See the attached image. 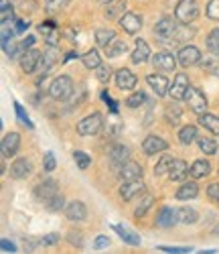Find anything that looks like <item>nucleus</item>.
Wrapping results in <instances>:
<instances>
[{
  "label": "nucleus",
  "instance_id": "4",
  "mask_svg": "<svg viewBox=\"0 0 219 254\" xmlns=\"http://www.w3.org/2000/svg\"><path fill=\"white\" fill-rule=\"evenodd\" d=\"M102 126H104V116L100 112H92L77 122V132L81 136H94L102 130Z\"/></svg>",
  "mask_w": 219,
  "mask_h": 254
},
{
  "label": "nucleus",
  "instance_id": "50",
  "mask_svg": "<svg viewBox=\"0 0 219 254\" xmlns=\"http://www.w3.org/2000/svg\"><path fill=\"white\" fill-rule=\"evenodd\" d=\"M159 250L168 252V254H187V252H191V248H187V246H159Z\"/></svg>",
  "mask_w": 219,
  "mask_h": 254
},
{
  "label": "nucleus",
  "instance_id": "45",
  "mask_svg": "<svg viewBox=\"0 0 219 254\" xmlns=\"http://www.w3.org/2000/svg\"><path fill=\"white\" fill-rule=\"evenodd\" d=\"M144 100H146V96L142 94V92H134L132 96H130L128 100H126V106H128V108H138V106H142L144 104Z\"/></svg>",
  "mask_w": 219,
  "mask_h": 254
},
{
  "label": "nucleus",
  "instance_id": "40",
  "mask_svg": "<svg viewBox=\"0 0 219 254\" xmlns=\"http://www.w3.org/2000/svg\"><path fill=\"white\" fill-rule=\"evenodd\" d=\"M69 2H71V0H45V10L53 14V12H59L63 8H67Z\"/></svg>",
  "mask_w": 219,
  "mask_h": 254
},
{
  "label": "nucleus",
  "instance_id": "54",
  "mask_svg": "<svg viewBox=\"0 0 219 254\" xmlns=\"http://www.w3.org/2000/svg\"><path fill=\"white\" fill-rule=\"evenodd\" d=\"M59 242V234H47V236H43L41 238V244L43 246H53Z\"/></svg>",
  "mask_w": 219,
  "mask_h": 254
},
{
  "label": "nucleus",
  "instance_id": "2",
  "mask_svg": "<svg viewBox=\"0 0 219 254\" xmlns=\"http://www.w3.org/2000/svg\"><path fill=\"white\" fill-rule=\"evenodd\" d=\"M73 94V79L69 75H59L51 81V86H49V96L53 100H69Z\"/></svg>",
  "mask_w": 219,
  "mask_h": 254
},
{
  "label": "nucleus",
  "instance_id": "19",
  "mask_svg": "<svg viewBox=\"0 0 219 254\" xmlns=\"http://www.w3.org/2000/svg\"><path fill=\"white\" fill-rule=\"evenodd\" d=\"M18 146H20V134L18 132H8L2 138V157H14L18 153Z\"/></svg>",
  "mask_w": 219,
  "mask_h": 254
},
{
  "label": "nucleus",
  "instance_id": "56",
  "mask_svg": "<svg viewBox=\"0 0 219 254\" xmlns=\"http://www.w3.org/2000/svg\"><path fill=\"white\" fill-rule=\"evenodd\" d=\"M35 41H37V39H35L33 35H29L27 39H23V41H20V47H23V51H27V49H31V47L35 45Z\"/></svg>",
  "mask_w": 219,
  "mask_h": 254
},
{
  "label": "nucleus",
  "instance_id": "51",
  "mask_svg": "<svg viewBox=\"0 0 219 254\" xmlns=\"http://www.w3.org/2000/svg\"><path fill=\"white\" fill-rule=\"evenodd\" d=\"M67 242L71 244V246H77V248H81L83 246V238H81V232H69L67 234Z\"/></svg>",
  "mask_w": 219,
  "mask_h": 254
},
{
  "label": "nucleus",
  "instance_id": "26",
  "mask_svg": "<svg viewBox=\"0 0 219 254\" xmlns=\"http://www.w3.org/2000/svg\"><path fill=\"white\" fill-rule=\"evenodd\" d=\"M199 195V185L195 181H189V183H183L179 189H177V199H195Z\"/></svg>",
  "mask_w": 219,
  "mask_h": 254
},
{
  "label": "nucleus",
  "instance_id": "11",
  "mask_svg": "<svg viewBox=\"0 0 219 254\" xmlns=\"http://www.w3.org/2000/svg\"><path fill=\"white\" fill-rule=\"evenodd\" d=\"M152 65H155V69L159 71H174V67H177V57H172V53H166V51H161L157 55H152Z\"/></svg>",
  "mask_w": 219,
  "mask_h": 254
},
{
  "label": "nucleus",
  "instance_id": "15",
  "mask_svg": "<svg viewBox=\"0 0 219 254\" xmlns=\"http://www.w3.org/2000/svg\"><path fill=\"white\" fill-rule=\"evenodd\" d=\"M146 83L150 86V90L155 92V96H159V98H163L168 90H170V86H168V79L164 77V75H155V73H150V75H146Z\"/></svg>",
  "mask_w": 219,
  "mask_h": 254
},
{
  "label": "nucleus",
  "instance_id": "33",
  "mask_svg": "<svg viewBox=\"0 0 219 254\" xmlns=\"http://www.w3.org/2000/svg\"><path fill=\"white\" fill-rule=\"evenodd\" d=\"M177 216H179V222H183V224H195L199 220V214H197L193 207H179Z\"/></svg>",
  "mask_w": 219,
  "mask_h": 254
},
{
  "label": "nucleus",
  "instance_id": "46",
  "mask_svg": "<svg viewBox=\"0 0 219 254\" xmlns=\"http://www.w3.org/2000/svg\"><path fill=\"white\" fill-rule=\"evenodd\" d=\"M205 14H207L211 20H219V0H209L207 8H205Z\"/></svg>",
  "mask_w": 219,
  "mask_h": 254
},
{
  "label": "nucleus",
  "instance_id": "1",
  "mask_svg": "<svg viewBox=\"0 0 219 254\" xmlns=\"http://www.w3.org/2000/svg\"><path fill=\"white\" fill-rule=\"evenodd\" d=\"M177 31H179V25L168 16L161 18L157 23V27L152 29V33H155V37L161 41V43H177Z\"/></svg>",
  "mask_w": 219,
  "mask_h": 254
},
{
  "label": "nucleus",
  "instance_id": "8",
  "mask_svg": "<svg viewBox=\"0 0 219 254\" xmlns=\"http://www.w3.org/2000/svg\"><path fill=\"white\" fill-rule=\"evenodd\" d=\"M55 195H59V187H57V181H53V179H47L35 187V197L43 203H49Z\"/></svg>",
  "mask_w": 219,
  "mask_h": 254
},
{
  "label": "nucleus",
  "instance_id": "28",
  "mask_svg": "<svg viewBox=\"0 0 219 254\" xmlns=\"http://www.w3.org/2000/svg\"><path fill=\"white\" fill-rule=\"evenodd\" d=\"M59 61V49L55 45H49V49L43 53V63H41V69L43 71H49L55 63Z\"/></svg>",
  "mask_w": 219,
  "mask_h": 254
},
{
  "label": "nucleus",
  "instance_id": "52",
  "mask_svg": "<svg viewBox=\"0 0 219 254\" xmlns=\"http://www.w3.org/2000/svg\"><path fill=\"white\" fill-rule=\"evenodd\" d=\"M55 167H57V161H55L53 153H47L45 155V163H43V169H45L47 173H51V171H55Z\"/></svg>",
  "mask_w": 219,
  "mask_h": 254
},
{
  "label": "nucleus",
  "instance_id": "9",
  "mask_svg": "<svg viewBox=\"0 0 219 254\" xmlns=\"http://www.w3.org/2000/svg\"><path fill=\"white\" fill-rule=\"evenodd\" d=\"M118 23H120V29L128 35H136L140 29H142V16L136 14V12H124L120 18H118Z\"/></svg>",
  "mask_w": 219,
  "mask_h": 254
},
{
  "label": "nucleus",
  "instance_id": "10",
  "mask_svg": "<svg viewBox=\"0 0 219 254\" xmlns=\"http://www.w3.org/2000/svg\"><path fill=\"white\" fill-rule=\"evenodd\" d=\"M144 187H146V185L142 183V179L124 181L122 187H120V197H122L124 201H132L134 197H138V195L144 193Z\"/></svg>",
  "mask_w": 219,
  "mask_h": 254
},
{
  "label": "nucleus",
  "instance_id": "24",
  "mask_svg": "<svg viewBox=\"0 0 219 254\" xmlns=\"http://www.w3.org/2000/svg\"><path fill=\"white\" fill-rule=\"evenodd\" d=\"M114 228V232H118L120 234V238L126 242V244H130V246H140V236L136 234L134 230H130V228H126V226H120V224H116V226H112Z\"/></svg>",
  "mask_w": 219,
  "mask_h": 254
},
{
  "label": "nucleus",
  "instance_id": "48",
  "mask_svg": "<svg viewBox=\"0 0 219 254\" xmlns=\"http://www.w3.org/2000/svg\"><path fill=\"white\" fill-rule=\"evenodd\" d=\"M207 197L219 207V183H211V185L207 187Z\"/></svg>",
  "mask_w": 219,
  "mask_h": 254
},
{
  "label": "nucleus",
  "instance_id": "55",
  "mask_svg": "<svg viewBox=\"0 0 219 254\" xmlns=\"http://www.w3.org/2000/svg\"><path fill=\"white\" fill-rule=\"evenodd\" d=\"M108 246H110V238L108 236H98L94 240V248L96 250H102V248H108Z\"/></svg>",
  "mask_w": 219,
  "mask_h": 254
},
{
  "label": "nucleus",
  "instance_id": "47",
  "mask_svg": "<svg viewBox=\"0 0 219 254\" xmlns=\"http://www.w3.org/2000/svg\"><path fill=\"white\" fill-rule=\"evenodd\" d=\"M96 71H98V73H96V77H98V81H100V83H108V81H110V77H112V69H110V65H100Z\"/></svg>",
  "mask_w": 219,
  "mask_h": 254
},
{
  "label": "nucleus",
  "instance_id": "16",
  "mask_svg": "<svg viewBox=\"0 0 219 254\" xmlns=\"http://www.w3.org/2000/svg\"><path fill=\"white\" fill-rule=\"evenodd\" d=\"M65 216L71 222H83L87 218V207L83 201H69L65 205Z\"/></svg>",
  "mask_w": 219,
  "mask_h": 254
},
{
  "label": "nucleus",
  "instance_id": "13",
  "mask_svg": "<svg viewBox=\"0 0 219 254\" xmlns=\"http://www.w3.org/2000/svg\"><path fill=\"white\" fill-rule=\"evenodd\" d=\"M142 165L136 161H126L120 169H118V175L124 181H134V179H142Z\"/></svg>",
  "mask_w": 219,
  "mask_h": 254
},
{
  "label": "nucleus",
  "instance_id": "27",
  "mask_svg": "<svg viewBox=\"0 0 219 254\" xmlns=\"http://www.w3.org/2000/svg\"><path fill=\"white\" fill-rule=\"evenodd\" d=\"M199 124L203 126L205 130H209L211 134H217L219 136V118L215 114H209V112L199 114Z\"/></svg>",
  "mask_w": 219,
  "mask_h": 254
},
{
  "label": "nucleus",
  "instance_id": "32",
  "mask_svg": "<svg viewBox=\"0 0 219 254\" xmlns=\"http://www.w3.org/2000/svg\"><path fill=\"white\" fill-rule=\"evenodd\" d=\"M81 61H83V65L87 67V69H98L100 65H102V57H100V53H98V49H90L83 57H81Z\"/></svg>",
  "mask_w": 219,
  "mask_h": 254
},
{
  "label": "nucleus",
  "instance_id": "44",
  "mask_svg": "<svg viewBox=\"0 0 219 254\" xmlns=\"http://www.w3.org/2000/svg\"><path fill=\"white\" fill-rule=\"evenodd\" d=\"M14 112H16V118H18V122H20V124L27 126V128H33V122H31V118L27 116L25 108H23V106H20L18 102H14Z\"/></svg>",
  "mask_w": 219,
  "mask_h": 254
},
{
  "label": "nucleus",
  "instance_id": "3",
  "mask_svg": "<svg viewBox=\"0 0 219 254\" xmlns=\"http://www.w3.org/2000/svg\"><path fill=\"white\" fill-rule=\"evenodd\" d=\"M197 16H199V4H197V0H179L177 6H174V18L183 25H191Z\"/></svg>",
  "mask_w": 219,
  "mask_h": 254
},
{
  "label": "nucleus",
  "instance_id": "18",
  "mask_svg": "<svg viewBox=\"0 0 219 254\" xmlns=\"http://www.w3.org/2000/svg\"><path fill=\"white\" fill-rule=\"evenodd\" d=\"M31 171H33V163L29 159H16L10 165V177L12 179H25L31 175Z\"/></svg>",
  "mask_w": 219,
  "mask_h": 254
},
{
  "label": "nucleus",
  "instance_id": "42",
  "mask_svg": "<svg viewBox=\"0 0 219 254\" xmlns=\"http://www.w3.org/2000/svg\"><path fill=\"white\" fill-rule=\"evenodd\" d=\"M73 159H75V163L79 167V171H85V169L92 165V157L87 155V153H83V151H75L73 153Z\"/></svg>",
  "mask_w": 219,
  "mask_h": 254
},
{
  "label": "nucleus",
  "instance_id": "7",
  "mask_svg": "<svg viewBox=\"0 0 219 254\" xmlns=\"http://www.w3.org/2000/svg\"><path fill=\"white\" fill-rule=\"evenodd\" d=\"M177 61H179L181 67H193V65H197V63L201 61V51L197 49L195 45H185V47L179 49Z\"/></svg>",
  "mask_w": 219,
  "mask_h": 254
},
{
  "label": "nucleus",
  "instance_id": "22",
  "mask_svg": "<svg viewBox=\"0 0 219 254\" xmlns=\"http://www.w3.org/2000/svg\"><path fill=\"white\" fill-rule=\"evenodd\" d=\"M177 220H179L177 209H172V207H163V209L159 211L157 226H159V228H170V226L177 224Z\"/></svg>",
  "mask_w": 219,
  "mask_h": 254
},
{
  "label": "nucleus",
  "instance_id": "35",
  "mask_svg": "<svg viewBox=\"0 0 219 254\" xmlns=\"http://www.w3.org/2000/svg\"><path fill=\"white\" fill-rule=\"evenodd\" d=\"M195 138H197V128H195V126L187 124V126H183V128L179 130V140H181V144L189 146Z\"/></svg>",
  "mask_w": 219,
  "mask_h": 254
},
{
  "label": "nucleus",
  "instance_id": "57",
  "mask_svg": "<svg viewBox=\"0 0 219 254\" xmlns=\"http://www.w3.org/2000/svg\"><path fill=\"white\" fill-rule=\"evenodd\" d=\"M29 29V20H16V33H25Z\"/></svg>",
  "mask_w": 219,
  "mask_h": 254
},
{
  "label": "nucleus",
  "instance_id": "41",
  "mask_svg": "<svg viewBox=\"0 0 219 254\" xmlns=\"http://www.w3.org/2000/svg\"><path fill=\"white\" fill-rule=\"evenodd\" d=\"M172 157L170 155H163L161 157V161L157 163V167H155V175L159 177V175H163V173H168V169H170V165H172Z\"/></svg>",
  "mask_w": 219,
  "mask_h": 254
},
{
  "label": "nucleus",
  "instance_id": "39",
  "mask_svg": "<svg viewBox=\"0 0 219 254\" xmlns=\"http://www.w3.org/2000/svg\"><path fill=\"white\" fill-rule=\"evenodd\" d=\"M207 49L211 55H219V29H213L207 35Z\"/></svg>",
  "mask_w": 219,
  "mask_h": 254
},
{
  "label": "nucleus",
  "instance_id": "12",
  "mask_svg": "<svg viewBox=\"0 0 219 254\" xmlns=\"http://www.w3.org/2000/svg\"><path fill=\"white\" fill-rule=\"evenodd\" d=\"M189 88H191V83H189L187 73H177V77H174L172 88L168 90V94L172 96V100H177V102H179V100H185Z\"/></svg>",
  "mask_w": 219,
  "mask_h": 254
},
{
  "label": "nucleus",
  "instance_id": "49",
  "mask_svg": "<svg viewBox=\"0 0 219 254\" xmlns=\"http://www.w3.org/2000/svg\"><path fill=\"white\" fill-rule=\"evenodd\" d=\"M63 203H65V199H63V197H61V193H59V195H55V197H53L49 203H45V205H47V209H49V211H59V209H63V207H65Z\"/></svg>",
  "mask_w": 219,
  "mask_h": 254
},
{
  "label": "nucleus",
  "instance_id": "17",
  "mask_svg": "<svg viewBox=\"0 0 219 254\" xmlns=\"http://www.w3.org/2000/svg\"><path fill=\"white\" fill-rule=\"evenodd\" d=\"M136 83H138V77L132 71H130V69L122 67V69L116 71V86L120 90H134Z\"/></svg>",
  "mask_w": 219,
  "mask_h": 254
},
{
  "label": "nucleus",
  "instance_id": "14",
  "mask_svg": "<svg viewBox=\"0 0 219 254\" xmlns=\"http://www.w3.org/2000/svg\"><path fill=\"white\" fill-rule=\"evenodd\" d=\"M166 149H168V142H166L164 138L157 136V134L146 136L144 142H142V151H144L146 155H157V153H163V151H166Z\"/></svg>",
  "mask_w": 219,
  "mask_h": 254
},
{
  "label": "nucleus",
  "instance_id": "6",
  "mask_svg": "<svg viewBox=\"0 0 219 254\" xmlns=\"http://www.w3.org/2000/svg\"><path fill=\"white\" fill-rule=\"evenodd\" d=\"M185 100H187V104H189V108L199 116V114H203L205 110H207V98H205V94L199 90V88H189L187 90V96H185Z\"/></svg>",
  "mask_w": 219,
  "mask_h": 254
},
{
  "label": "nucleus",
  "instance_id": "38",
  "mask_svg": "<svg viewBox=\"0 0 219 254\" xmlns=\"http://www.w3.org/2000/svg\"><path fill=\"white\" fill-rule=\"evenodd\" d=\"M2 49H4V53H6V57H10V59H14L18 53H23V47H20V41H6V43H2Z\"/></svg>",
  "mask_w": 219,
  "mask_h": 254
},
{
  "label": "nucleus",
  "instance_id": "36",
  "mask_svg": "<svg viewBox=\"0 0 219 254\" xmlns=\"http://www.w3.org/2000/svg\"><path fill=\"white\" fill-rule=\"evenodd\" d=\"M199 65H201L205 71H209V73H213L215 77H219V57H201Z\"/></svg>",
  "mask_w": 219,
  "mask_h": 254
},
{
  "label": "nucleus",
  "instance_id": "23",
  "mask_svg": "<svg viewBox=\"0 0 219 254\" xmlns=\"http://www.w3.org/2000/svg\"><path fill=\"white\" fill-rule=\"evenodd\" d=\"M211 173V165H209V161H205V159H197L193 165H191V169H189V175L193 177V179H203V177H207Z\"/></svg>",
  "mask_w": 219,
  "mask_h": 254
},
{
  "label": "nucleus",
  "instance_id": "58",
  "mask_svg": "<svg viewBox=\"0 0 219 254\" xmlns=\"http://www.w3.org/2000/svg\"><path fill=\"white\" fill-rule=\"evenodd\" d=\"M73 57H79V55H77V51H75V53H73V51H71V53H67V57H65V59H63V63H67V61H71Z\"/></svg>",
  "mask_w": 219,
  "mask_h": 254
},
{
  "label": "nucleus",
  "instance_id": "37",
  "mask_svg": "<svg viewBox=\"0 0 219 254\" xmlns=\"http://www.w3.org/2000/svg\"><path fill=\"white\" fill-rule=\"evenodd\" d=\"M152 203H155V197H152V195H144V197L140 199V203L136 205V209H134V218H136V220L144 218L146 211L152 207Z\"/></svg>",
  "mask_w": 219,
  "mask_h": 254
},
{
  "label": "nucleus",
  "instance_id": "25",
  "mask_svg": "<svg viewBox=\"0 0 219 254\" xmlns=\"http://www.w3.org/2000/svg\"><path fill=\"white\" fill-rule=\"evenodd\" d=\"M150 57V47L144 39H136V49L132 53V63H136V65H140V63H146Z\"/></svg>",
  "mask_w": 219,
  "mask_h": 254
},
{
  "label": "nucleus",
  "instance_id": "43",
  "mask_svg": "<svg viewBox=\"0 0 219 254\" xmlns=\"http://www.w3.org/2000/svg\"><path fill=\"white\" fill-rule=\"evenodd\" d=\"M199 149L205 155H215L217 153V142L213 138H199Z\"/></svg>",
  "mask_w": 219,
  "mask_h": 254
},
{
  "label": "nucleus",
  "instance_id": "21",
  "mask_svg": "<svg viewBox=\"0 0 219 254\" xmlns=\"http://www.w3.org/2000/svg\"><path fill=\"white\" fill-rule=\"evenodd\" d=\"M189 175V165L183 159H174L168 169V179L170 181H183Z\"/></svg>",
  "mask_w": 219,
  "mask_h": 254
},
{
  "label": "nucleus",
  "instance_id": "29",
  "mask_svg": "<svg viewBox=\"0 0 219 254\" xmlns=\"http://www.w3.org/2000/svg\"><path fill=\"white\" fill-rule=\"evenodd\" d=\"M181 118H183V110H181V106H177V104L166 106V110H164V120H166L170 126H177V124L181 122Z\"/></svg>",
  "mask_w": 219,
  "mask_h": 254
},
{
  "label": "nucleus",
  "instance_id": "5",
  "mask_svg": "<svg viewBox=\"0 0 219 254\" xmlns=\"http://www.w3.org/2000/svg\"><path fill=\"white\" fill-rule=\"evenodd\" d=\"M43 63V53L39 49H27L20 53V69H23L25 73H35Z\"/></svg>",
  "mask_w": 219,
  "mask_h": 254
},
{
  "label": "nucleus",
  "instance_id": "20",
  "mask_svg": "<svg viewBox=\"0 0 219 254\" xmlns=\"http://www.w3.org/2000/svg\"><path fill=\"white\" fill-rule=\"evenodd\" d=\"M108 155H110V161H112V165L116 169H120L126 161H130V149H128V146H124V144H114Z\"/></svg>",
  "mask_w": 219,
  "mask_h": 254
},
{
  "label": "nucleus",
  "instance_id": "30",
  "mask_svg": "<svg viewBox=\"0 0 219 254\" xmlns=\"http://www.w3.org/2000/svg\"><path fill=\"white\" fill-rule=\"evenodd\" d=\"M128 51V45H126V41H120L118 37L110 43L108 47H106V55L108 57H120V55H124Z\"/></svg>",
  "mask_w": 219,
  "mask_h": 254
},
{
  "label": "nucleus",
  "instance_id": "60",
  "mask_svg": "<svg viewBox=\"0 0 219 254\" xmlns=\"http://www.w3.org/2000/svg\"><path fill=\"white\" fill-rule=\"evenodd\" d=\"M213 234H219V224L215 226V230H213Z\"/></svg>",
  "mask_w": 219,
  "mask_h": 254
},
{
  "label": "nucleus",
  "instance_id": "34",
  "mask_svg": "<svg viewBox=\"0 0 219 254\" xmlns=\"http://www.w3.org/2000/svg\"><path fill=\"white\" fill-rule=\"evenodd\" d=\"M124 8H126V0H118V2H110L104 16L106 18H116V16H122L124 14Z\"/></svg>",
  "mask_w": 219,
  "mask_h": 254
},
{
  "label": "nucleus",
  "instance_id": "59",
  "mask_svg": "<svg viewBox=\"0 0 219 254\" xmlns=\"http://www.w3.org/2000/svg\"><path fill=\"white\" fill-rule=\"evenodd\" d=\"M98 2H100V4H104V6H108L110 2H114V0H98Z\"/></svg>",
  "mask_w": 219,
  "mask_h": 254
},
{
  "label": "nucleus",
  "instance_id": "31",
  "mask_svg": "<svg viewBox=\"0 0 219 254\" xmlns=\"http://www.w3.org/2000/svg\"><path fill=\"white\" fill-rule=\"evenodd\" d=\"M114 39H116V31H112V29H98L96 31V43L104 49L112 43Z\"/></svg>",
  "mask_w": 219,
  "mask_h": 254
},
{
  "label": "nucleus",
  "instance_id": "53",
  "mask_svg": "<svg viewBox=\"0 0 219 254\" xmlns=\"http://www.w3.org/2000/svg\"><path fill=\"white\" fill-rule=\"evenodd\" d=\"M0 250L12 254V252H16V244L10 242V240H6V238H2V240H0Z\"/></svg>",
  "mask_w": 219,
  "mask_h": 254
}]
</instances>
